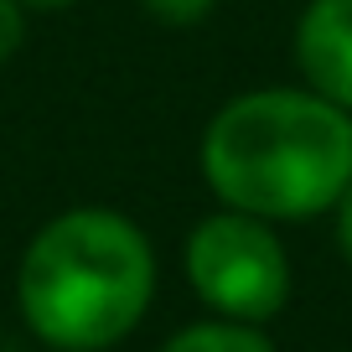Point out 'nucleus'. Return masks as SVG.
I'll list each match as a JSON object with an SVG mask.
<instances>
[{"instance_id":"nucleus-6","label":"nucleus","mask_w":352,"mask_h":352,"mask_svg":"<svg viewBox=\"0 0 352 352\" xmlns=\"http://www.w3.org/2000/svg\"><path fill=\"white\" fill-rule=\"evenodd\" d=\"M140 6H145V16L161 21V26H197V21L212 16L218 0H140Z\"/></svg>"},{"instance_id":"nucleus-7","label":"nucleus","mask_w":352,"mask_h":352,"mask_svg":"<svg viewBox=\"0 0 352 352\" xmlns=\"http://www.w3.org/2000/svg\"><path fill=\"white\" fill-rule=\"evenodd\" d=\"M26 36V16H21V0H0V63H11L16 47Z\"/></svg>"},{"instance_id":"nucleus-9","label":"nucleus","mask_w":352,"mask_h":352,"mask_svg":"<svg viewBox=\"0 0 352 352\" xmlns=\"http://www.w3.org/2000/svg\"><path fill=\"white\" fill-rule=\"evenodd\" d=\"M21 6H47L52 11V6H73V0H21Z\"/></svg>"},{"instance_id":"nucleus-4","label":"nucleus","mask_w":352,"mask_h":352,"mask_svg":"<svg viewBox=\"0 0 352 352\" xmlns=\"http://www.w3.org/2000/svg\"><path fill=\"white\" fill-rule=\"evenodd\" d=\"M296 63L306 88L352 114V0H311L296 21Z\"/></svg>"},{"instance_id":"nucleus-5","label":"nucleus","mask_w":352,"mask_h":352,"mask_svg":"<svg viewBox=\"0 0 352 352\" xmlns=\"http://www.w3.org/2000/svg\"><path fill=\"white\" fill-rule=\"evenodd\" d=\"M161 352H275V342L264 337L254 321L212 316V321H192V327H182Z\"/></svg>"},{"instance_id":"nucleus-1","label":"nucleus","mask_w":352,"mask_h":352,"mask_svg":"<svg viewBox=\"0 0 352 352\" xmlns=\"http://www.w3.org/2000/svg\"><path fill=\"white\" fill-rule=\"evenodd\" d=\"M197 155L228 208L270 223L316 218L352 182V114L316 88H254L208 120Z\"/></svg>"},{"instance_id":"nucleus-2","label":"nucleus","mask_w":352,"mask_h":352,"mask_svg":"<svg viewBox=\"0 0 352 352\" xmlns=\"http://www.w3.org/2000/svg\"><path fill=\"white\" fill-rule=\"evenodd\" d=\"M155 296V249L114 208H73L32 233L16 270L26 327L57 352H104L124 342Z\"/></svg>"},{"instance_id":"nucleus-8","label":"nucleus","mask_w":352,"mask_h":352,"mask_svg":"<svg viewBox=\"0 0 352 352\" xmlns=\"http://www.w3.org/2000/svg\"><path fill=\"white\" fill-rule=\"evenodd\" d=\"M337 243H342V254H347V264H352V182H347V192H342V202H337Z\"/></svg>"},{"instance_id":"nucleus-3","label":"nucleus","mask_w":352,"mask_h":352,"mask_svg":"<svg viewBox=\"0 0 352 352\" xmlns=\"http://www.w3.org/2000/svg\"><path fill=\"white\" fill-rule=\"evenodd\" d=\"M187 280L208 311L228 321L264 327L290 300V254L270 218L254 212H212L187 239Z\"/></svg>"}]
</instances>
